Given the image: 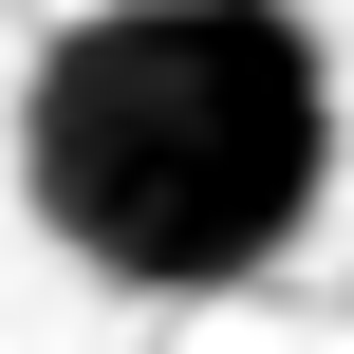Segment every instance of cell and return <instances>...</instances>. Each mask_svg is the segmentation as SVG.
<instances>
[{
	"instance_id": "1",
	"label": "cell",
	"mask_w": 354,
	"mask_h": 354,
	"mask_svg": "<svg viewBox=\"0 0 354 354\" xmlns=\"http://www.w3.org/2000/svg\"><path fill=\"white\" fill-rule=\"evenodd\" d=\"M19 205L112 299H224L336 205V56L299 0H93L19 75Z\"/></svg>"
}]
</instances>
